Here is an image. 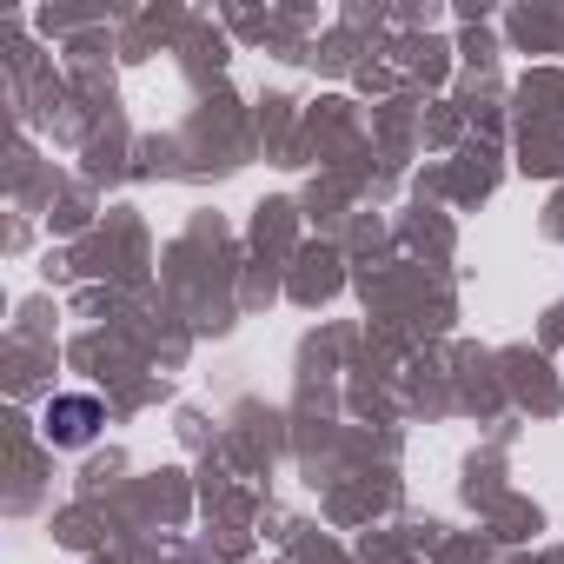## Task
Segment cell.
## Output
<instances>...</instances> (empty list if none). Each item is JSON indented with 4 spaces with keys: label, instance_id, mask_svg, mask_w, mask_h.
Instances as JSON below:
<instances>
[{
    "label": "cell",
    "instance_id": "6da1fadb",
    "mask_svg": "<svg viewBox=\"0 0 564 564\" xmlns=\"http://www.w3.org/2000/svg\"><path fill=\"white\" fill-rule=\"evenodd\" d=\"M100 425H107V412H100V399H94V392H61V399L41 412V432H47L54 445H67V452H74V445H87Z\"/></svg>",
    "mask_w": 564,
    "mask_h": 564
}]
</instances>
